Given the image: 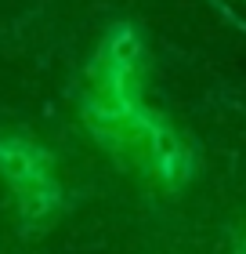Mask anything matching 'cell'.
<instances>
[{
  "mask_svg": "<svg viewBox=\"0 0 246 254\" xmlns=\"http://www.w3.org/2000/svg\"><path fill=\"white\" fill-rule=\"evenodd\" d=\"M0 175L15 186V192L44 186V182H51V156L29 138L4 134L0 138Z\"/></svg>",
  "mask_w": 246,
  "mask_h": 254,
  "instance_id": "1",
  "label": "cell"
},
{
  "mask_svg": "<svg viewBox=\"0 0 246 254\" xmlns=\"http://www.w3.org/2000/svg\"><path fill=\"white\" fill-rule=\"evenodd\" d=\"M18 203H22V218H26V222H37V225H44L48 218H54V214H58L62 192H58L54 178H51V182H44V186L22 189V192H18Z\"/></svg>",
  "mask_w": 246,
  "mask_h": 254,
  "instance_id": "2",
  "label": "cell"
},
{
  "mask_svg": "<svg viewBox=\"0 0 246 254\" xmlns=\"http://www.w3.org/2000/svg\"><path fill=\"white\" fill-rule=\"evenodd\" d=\"M239 254H246V240H243V247H239Z\"/></svg>",
  "mask_w": 246,
  "mask_h": 254,
  "instance_id": "3",
  "label": "cell"
}]
</instances>
